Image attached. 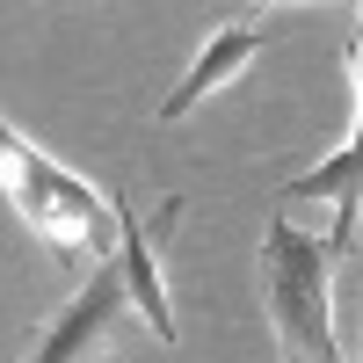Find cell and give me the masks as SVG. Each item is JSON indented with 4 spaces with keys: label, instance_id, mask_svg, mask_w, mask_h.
<instances>
[{
    "label": "cell",
    "instance_id": "3957f363",
    "mask_svg": "<svg viewBox=\"0 0 363 363\" xmlns=\"http://www.w3.org/2000/svg\"><path fill=\"white\" fill-rule=\"evenodd\" d=\"M124 306H131L124 262H95V277H87V284L73 291V306L44 327V342H37L29 363H109L102 342H109V327L124 320Z\"/></svg>",
    "mask_w": 363,
    "mask_h": 363
},
{
    "label": "cell",
    "instance_id": "277c9868",
    "mask_svg": "<svg viewBox=\"0 0 363 363\" xmlns=\"http://www.w3.org/2000/svg\"><path fill=\"white\" fill-rule=\"evenodd\" d=\"M349 73H356V131H349V145H342V153H327L320 167L291 174L284 189H277V211H291V203H335V233H327V247H335V255L356 240V218H363V37H356V51H349Z\"/></svg>",
    "mask_w": 363,
    "mask_h": 363
},
{
    "label": "cell",
    "instance_id": "7a4b0ae2",
    "mask_svg": "<svg viewBox=\"0 0 363 363\" xmlns=\"http://www.w3.org/2000/svg\"><path fill=\"white\" fill-rule=\"evenodd\" d=\"M262 298H269V327H277L284 363H349L335 342V247L327 240H313L291 218H269Z\"/></svg>",
    "mask_w": 363,
    "mask_h": 363
},
{
    "label": "cell",
    "instance_id": "8992f818",
    "mask_svg": "<svg viewBox=\"0 0 363 363\" xmlns=\"http://www.w3.org/2000/svg\"><path fill=\"white\" fill-rule=\"evenodd\" d=\"M262 44H269V29H262L255 15H247V22L211 29V37H203V51H196V66L182 73V80H174V95L160 102V124H182V116H189L196 102H211L218 87H233L240 73L255 66V51H262Z\"/></svg>",
    "mask_w": 363,
    "mask_h": 363
},
{
    "label": "cell",
    "instance_id": "6da1fadb",
    "mask_svg": "<svg viewBox=\"0 0 363 363\" xmlns=\"http://www.w3.org/2000/svg\"><path fill=\"white\" fill-rule=\"evenodd\" d=\"M0 174H8V196L22 211V225L44 240L51 255L66 262H116L124 255V203L95 196L80 174H66L58 160H44L15 124H0Z\"/></svg>",
    "mask_w": 363,
    "mask_h": 363
},
{
    "label": "cell",
    "instance_id": "5b68a950",
    "mask_svg": "<svg viewBox=\"0 0 363 363\" xmlns=\"http://www.w3.org/2000/svg\"><path fill=\"white\" fill-rule=\"evenodd\" d=\"M116 203H124V196H116ZM182 211H189V203L167 196V203L153 211V225H145V211H124V255H116V262H124V277H131V306L153 320L160 342L182 335V327H174V306H167V284H160V240L182 225Z\"/></svg>",
    "mask_w": 363,
    "mask_h": 363
}]
</instances>
